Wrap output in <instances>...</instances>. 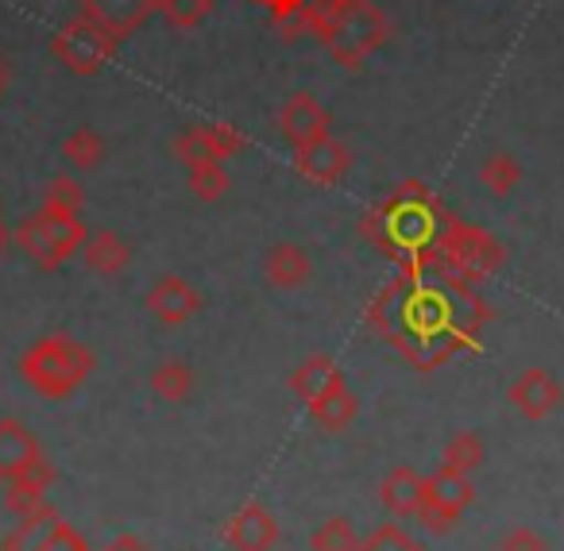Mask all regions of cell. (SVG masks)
I'll return each mask as SVG.
<instances>
[{
    "label": "cell",
    "instance_id": "obj_20",
    "mask_svg": "<svg viewBox=\"0 0 564 551\" xmlns=\"http://www.w3.org/2000/svg\"><path fill=\"white\" fill-rule=\"evenodd\" d=\"M12 240H17V247L24 251L28 258H32L40 271H58L63 266V258H58L55 243H51L47 228H43L40 212H28L24 220H20V228L12 232Z\"/></svg>",
    "mask_w": 564,
    "mask_h": 551
},
{
    "label": "cell",
    "instance_id": "obj_36",
    "mask_svg": "<svg viewBox=\"0 0 564 551\" xmlns=\"http://www.w3.org/2000/svg\"><path fill=\"white\" fill-rule=\"evenodd\" d=\"M4 89H9V63L0 58V97H4Z\"/></svg>",
    "mask_w": 564,
    "mask_h": 551
},
{
    "label": "cell",
    "instance_id": "obj_34",
    "mask_svg": "<svg viewBox=\"0 0 564 551\" xmlns=\"http://www.w3.org/2000/svg\"><path fill=\"white\" fill-rule=\"evenodd\" d=\"M109 551H148V548H143V543L140 540H135V536H120V540L117 543H112V548Z\"/></svg>",
    "mask_w": 564,
    "mask_h": 551
},
{
    "label": "cell",
    "instance_id": "obj_32",
    "mask_svg": "<svg viewBox=\"0 0 564 551\" xmlns=\"http://www.w3.org/2000/svg\"><path fill=\"white\" fill-rule=\"evenodd\" d=\"M414 517H417V525H422V528H430V532H437V536H445L448 528L456 525V517H448V513L441 509L437 502H430V497H425V494H422V505H417V513H414Z\"/></svg>",
    "mask_w": 564,
    "mask_h": 551
},
{
    "label": "cell",
    "instance_id": "obj_8",
    "mask_svg": "<svg viewBox=\"0 0 564 551\" xmlns=\"http://www.w3.org/2000/svg\"><path fill=\"white\" fill-rule=\"evenodd\" d=\"M197 309H202V294H197L186 278H178V274H163V278L148 289V312L159 324L178 328V324H186V320H194Z\"/></svg>",
    "mask_w": 564,
    "mask_h": 551
},
{
    "label": "cell",
    "instance_id": "obj_19",
    "mask_svg": "<svg viewBox=\"0 0 564 551\" xmlns=\"http://www.w3.org/2000/svg\"><path fill=\"white\" fill-rule=\"evenodd\" d=\"M40 220H43V228H47L51 243H55V251H58V258H63V263H70V258L86 247L89 232H86V224H82L78 212L40 209Z\"/></svg>",
    "mask_w": 564,
    "mask_h": 551
},
{
    "label": "cell",
    "instance_id": "obj_31",
    "mask_svg": "<svg viewBox=\"0 0 564 551\" xmlns=\"http://www.w3.org/2000/svg\"><path fill=\"white\" fill-rule=\"evenodd\" d=\"M499 551H549L545 536L533 532L530 525H514L507 528V536L499 540Z\"/></svg>",
    "mask_w": 564,
    "mask_h": 551
},
{
    "label": "cell",
    "instance_id": "obj_12",
    "mask_svg": "<svg viewBox=\"0 0 564 551\" xmlns=\"http://www.w3.org/2000/svg\"><path fill=\"white\" fill-rule=\"evenodd\" d=\"M51 482H55V466L43 455L40 463H32L28 471H20L17 478L4 482V509H9L12 517H32L35 509L47 505Z\"/></svg>",
    "mask_w": 564,
    "mask_h": 551
},
{
    "label": "cell",
    "instance_id": "obj_23",
    "mask_svg": "<svg viewBox=\"0 0 564 551\" xmlns=\"http://www.w3.org/2000/svg\"><path fill=\"white\" fill-rule=\"evenodd\" d=\"M479 181L491 197H510L518 186H522V163L514 155H487L484 166H479Z\"/></svg>",
    "mask_w": 564,
    "mask_h": 551
},
{
    "label": "cell",
    "instance_id": "obj_11",
    "mask_svg": "<svg viewBox=\"0 0 564 551\" xmlns=\"http://www.w3.org/2000/svg\"><path fill=\"white\" fill-rule=\"evenodd\" d=\"M348 166H352V155H348L345 143L333 140V135L322 143H310V147L294 151V170L306 181H314V186H337L348 174Z\"/></svg>",
    "mask_w": 564,
    "mask_h": 551
},
{
    "label": "cell",
    "instance_id": "obj_26",
    "mask_svg": "<svg viewBox=\"0 0 564 551\" xmlns=\"http://www.w3.org/2000/svg\"><path fill=\"white\" fill-rule=\"evenodd\" d=\"M186 181H189V194L202 197V201H220L232 186L228 178L225 163H197V166H186Z\"/></svg>",
    "mask_w": 564,
    "mask_h": 551
},
{
    "label": "cell",
    "instance_id": "obj_5",
    "mask_svg": "<svg viewBox=\"0 0 564 551\" xmlns=\"http://www.w3.org/2000/svg\"><path fill=\"white\" fill-rule=\"evenodd\" d=\"M243 135L232 124H197L178 132L174 140V155L182 166H197V163H225L236 151H243Z\"/></svg>",
    "mask_w": 564,
    "mask_h": 551
},
{
    "label": "cell",
    "instance_id": "obj_14",
    "mask_svg": "<svg viewBox=\"0 0 564 551\" xmlns=\"http://www.w3.org/2000/svg\"><path fill=\"white\" fill-rule=\"evenodd\" d=\"M263 278L274 289H299L314 278V263L299 243H274L263 255Z\"/></svg>",
    "mask_w": 564,
    "mask_h": 551
},
{
    "label": "cell",
    "instance_id": "obj_3",
    "mask_svg": "<svg viewBox=\"0 0 564 551\" xmlns=\"http://www.w3.org/2000/svg\"><path fill=\"white\" fill-rule=\"evenodd\" d=\"M391 24H387L383 9H376L371 0H352V9L333 24V32L325 35V47H329L333 63L345 66V70H360L371 55L387 43Z\"/></svg>",
    "mask_w": 564,
    "mask_h": 551
},
{
    "label": "cell",
    "instance_id": "obj_29",
    "mask_svg": "<svg viewBox=\"0 0 564 551\" xmlns=\"http://www.w3.org/2000/svg\"><path fill=\"white\" fill-rule=\"evenodd\" d=\"M155 12H163L171 27H197L213 12V0H159Z\"/></svg>",
    "mask_w": 564,
    "mask_h": 551
},
{
    "label": "cell",
    "instance_id": "obj_35",
    "mask_svg": "<svg viewBox=\"0 0 564 551\" xmlns=\"http://www.w3.org/2000/svg\"><path fill=\"white\" fill-rule=\"evenodd\" d=\"M9 243H12V232H9V224H4V220H0V255H4V251H9Z\"/></svg>",
    "mask_w": 564,
    "mask_h": 551
},
{
    "label": "cell",
    "instance_id": "obj_13",
    "mask_svg": "<svg viewBox=\"0 0 564 551\" xmlns=\"http://www.w3.org/2000/svg\"><path fill=\"white\" fill-rule=\"evenodd\" d=\"M43 459V448L35 440V432L17 417L0 420V482L17 478L20 471H28L32 463Z\"/></svg>",
    "mask_w": 564,
    "mask_h": 551
},
{
    "label": "cell",
    "instance_id": "obj_7",
    "mask_svg": "<svg viewBox=\"0 0 564 551\" xmlns=\"http://www.w3.org/2000/svg\"><path fill=\"white\" fill-rule=\"evenodd\" d=\"M561 397H564L561 382H556L545 366H530V371H522L507 389V401L514 405L525 420H545L549 412L561 405Z\"/></svg>",
    "mask_w": 564,
    "mask_h": 551
},
{
    "label": "cell",
    "instance_id": "obj_27",
    "mask_svg": "<svg viewBox=\"0 0 564 551\" xmlns=\"http://www.w3.org/2000/svg\"><path fill=\"white\" fill-rule=\"evenodd\" d=\"M310 551H360V536H356L352 520L329 517L310 536Z\"/></svg>",
    "mask_w": 564,
    "mask_h": 551
},
{
    "label": "cell",
    "instance_id": "obj_6",
    "mask_svg": "<svg viewBox=\"0 0 564 551\" xmlns=\"http://www.w3.org/2000/svg\"><path fill=\"white\" fill-rule=\"evenodd\" d=\"M279 128H282V135H286V143H291L294 151L310 147V143H322V140H329V135H333L329 112H325V104L317 101L314 93H294L291 101L282 104Z\"/></svg>",
    "mask_w": 564,
    "mask_h": 551
},
{
    "label": "cell",
    "instance_id": "obj_28",
    "mask_svg": "<svg viewBox=\"0 0 564 551\" xmlns=\"http://www.w3.org/2000/svg\"><path fill=\"white\" fill-rule=\"evenodd\" d=\"M360 551H425L414 536L406 532L402 525L387 520V525H376L368 536L360 540Z\"/></svg>",
    "mask_w": 564,
    "mask_h": 551
},
{
    "label": "cell",
    "instance_id": "obj_2",
    "mask_svg": "<svg viewBox=\"0 0 564 551\" xmlns=\"http://www.w3.org/2000/svg\"><path fill=\"white\" fill-rule=\"evenodd\" d=\"M433 243H437L448 271L460 282L491 278L502 266V258H507V251H502V243L495 240V235H487L484 228H476V224H464V220H456V217H445V224H441Z\"/></svg>",
    "mask_w": 564,
    "mask_h": 551
},
{
    "label": "cell",
    "instance_id": "obj_4",
    "mask_svg": "<svg viewBox=\"0 0 564 551\" xmlns=\"http://www.w3.org/2000/svg\"><path fill=\"white\" fill-rule=\"evenodd\" d=\"M120 51V40H112L105 27H97L89 16H70L55 35H51V55L78 78H94L105 63H112Z\"/></svg>",
    "mask_w": 564,
    "mask_h": 551
},
{
    "label": "cell",
    "instance_id": "obj_24",
    "mask_svg": "<svg viewBox=\"0 0 564 551\" xmlns=\"http://www.w3.org/2000/svg\"><path fill=\"white\" fill-rule=\"evenodd\" d=\"M484 463H487V448L479 432H456L453 440L445 443V451H441V466H448V471L471 474Z\"/></svg>",
    "mask_w": 564,
    "mask_h": 551
},
{
    "label": "cell",
    "instance_id": "obj_30",
    "mask_svg": "<svg viewBox=\"0 0 564 551\" xmlns=\"http://www.w3.org/2000/svg\"><path fill=\"white\" fill-rule=\"evenodd\" d=\"M82 205H86V189H82L78 178H66V174H58L47 186V194H43V209L82 212Z\"/></svg>",
    "mask_w": 564,
    "mask_h": 551
},
{
    "label": "cell",
    "instance_id": "obj_21",
    "mask_svg": "<svg viewBox=\"0 0 564 551\" xmlns=\"http://www.w3.org/2000/svg\"><path fill=\"white\" fill-rule=\"evenodd\" d=\"M151 394L166 405L186 401V397L194 394V371H189V363H182V359H163V363H155V371H151Z\"/></svg>",
    "mask_w": 564,
    "mask_h": 551
},
{
    "label": "cell",
    "instance_id": "obj_17",
    "mask_svg": "<svg viewBox=\"0 0 564 551\" xmlns=\"http://www.w3.org/2000/svg\"><path fill=\"white\" fill-rule=\"evenodd\" d=\"M82 258H86L89 271L101 274V278H117V274H124L128 263H132V247H128L124 235L97 232V235H89V240H86Z\"/></svg>",
    "mask_w": 564,
    "mask_h": 551
},
{
    "label": "cell",
    "instance_id": "obj_1",
    "mask_svg": "<svg viewBox=\"0 0 564 551\" xmlns=\"http://www.w3.org/2000/svg\"><path fill=\"white\" fill-rule=\"evenodd\" d=\"M89 371H94V351L74 335H43L35 348H28L24 363H20L24 382L47 401L70 397L89 378Z\"/></svg>",
    "mask_w": 564,
    "mask_h": 551
},
{
    "label": "cell",
    "instance_id": "obj_18",
    "mask_svg": "<svg viewBox=\"0 0 564 551\" xmlns=\"http://www.w3.org/2000/svg\"><path fill=\"white\" fill-rule=\"evenodd\" d=\"M425 497L437 502L448 517L460 520V513L471 505L476 489H471V474H460V471H448V466H437V471L425 478Z\"/></svg>",
    "mask_w": 564,
    "mask_h": 551
},
{
    "label": "cell",
    "instance_id": "obj_25",
    "mask_svg": "<svg viewBox=\"0 0 564 551\" xmlns=\"http://www.w3.org/2000/svg\"><path fill=\"white\" fill-rule=\"evenodd\" d=\"M63 155H66V163H70L74 170H94V166L105 158L101 132H97V128H89V124H78L63 140Z\"/></svg>",
    "mask_w": 564,
    "mask_h": 551
},
{
    "label": "cell",
    "instance_id": "obj_9",
    "mask_svg": "<svg viewBox=\"0 0 564 551\" xmlns=\"http://www.w3.org/2000/svg\"><path fill=\"white\" fill-rule=\"evenodd\" d=\"M159 0H82V16H89L97 27L112 35V40H128L148 24Z\"/></svg>",
    "mask_w": 564,
    "mask_h": 551
},
{
    "label": "cell",
    "instance_id": "obj_38",
    "mask_svg": "<svg viewBox=\"0 0 564 551\" xmlns=\"http://www.w3.org/2000/svg\"><path fill=\"white\" fill-rule=\"evenodd\" d=\"M105 551H109V548H105Z\"/></svg>",
    "mask_w": 564,
    "mask_h": 551
},
{
    "label": "cell",
    "instance_id": "obj_10",
    "mask_svg": "<svg viewBox=\"0 0 564 551\" xmlns=\"http://www.w3.org/2000/svg\"><path fill=\"white\" fill-rule=\"evenodd\" d=\"M225 540L236 551H271L279 543V520L263 509L259 502H248L228 517Z\"/></svg>",
    "mask_w": 564,
    "mask_h": 551
},
{
    "label": "cell",
    "instance_id": "obj_37",
    "mask_svg": "<svg viewBox=\"0 0 564 551\" xmlns=\"http://www.w3.org/2000/svg\"><path fill=\"white\" fill-rule=\"evenodd\" d=\"M259 4H263V9H267V4H271V0H259Z\"/></svg>",
    "mask_w": 564,
    "mask_h": 551
},
{
    "label": "cell",
    "instance_id": "obj_16",
    "mask_svg": "<svg viewBox=\"0 0 564 551\" xmlns=\"http://www.w3.org/2000/svg\"><path fill=\"white\" fill-rule=\"evenodd\" d=\"M422 494H425V478L414 466H394L383 478V486H379V502L394 517H414L417 505H422Z\"/></svg>",
    "mask_w": 564,
    "mask_h": 551
},
{
    "label": "cell",
    "instance_id": "obj_33",
    "mask_svg": "<svg viewBox=\"0 0 564 551\" xmlns=\"http://www.w3.org/2000/svg\"><path fill=\"white\" fill-rule=\"evenodd\" d=\"M35 551H89L86 543H82V536L74 532L70 525H55L47 536L40 540V548Z\"/></svg>",
    "mask_w": 564,
    "mask_h": 551
},
{
    "label": "cell",
    "instance_id": "obj_15",
    "mask_svg": "<svg viewBox=\"0 0 564 551\" xmlns=\"http://www.w3.org/2000/svg\"><path fill=\"white\" fill-rule=\"evenodd\" d=\"M345 386V374H340V366L333 363L329 355H310L299 363V371L291 374V389L302 397V401H317V397H325L329 389Z\"/></svg>",
    "mask_w": 564,
    "mask_h": 551
},
{
    "label": "cell",
    "instance_id": "obj_22",
    "mask_svg": "<svg viewBox=\"0 0 564 551\" xmlns=\"http://www.w3.org/2000/svg\"><path fill=\"white\" fill-rule=\"evenodd\" d=\"M356 412H360V401H356V394L348 389V382L337 389H329L325 397H317V401H310V417H314L322 428H329V432L348 428L356 420Z\"/></svg>",
    "mask_w": 564,
    "mask_h": 551
}]
</instances>
